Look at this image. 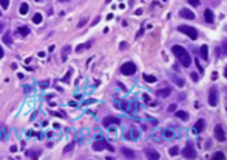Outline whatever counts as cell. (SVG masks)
<instances>
[{
    "instance_id": "6da1fadb",
    "label": "cell",
    "mask_w": 227,
    "mask_h": 160,
    "mask_svg": "<svg viewBox=\"0 0 227 160\" xmlns=\"http://www.w3.org/2000/svg\"><path fill=\"white\" fill-rule=\"evenodd\" d=\"M171 51H173V54L178 57V60L181 62V65L184 68H188V66L192 65V58H190V56H188L187 49H184V48L179 46V45H175V46L171 48Z\"/></svg>"
},
{
    "instance_id": "7a4b0ae2",
    "label": "cell",
    "mask_w": 227,
    "mask_h": 160,
    "mask_svg": "<svg viewBox=\"0 0 227 160\" xmlns=\"http://www.w3.org/2000/svg\"><path fill=\"white\" fill-rule=\"evenodd\" d=\"M178 31H179V33H184L186 35H188L192 40H196L198 39V31H196V28H193V26L181 25V26H178Z\"/></svg>"
},
{
    "instance_id": "3957f363",
    "label": "cell",
    "mask_w": 227,
    "mask_h": 160,
    "mask_svg": "<svg viewBox=\"0 0 227 160\" xmlns=\"http://www.w3.org/2000/svg\"><path fill=\"white\" fill-rule=\"evenodd\" d=\"M121 72L124 74V76H133V74L136 72V65H134L133 62L124 63V65L121 66Z\"/></svg>"
},
{
    "instance_id": "277c9868",
    "label": "cell",
    "mask_w": 227,
    "mask_h": 160,
    "mask_svg": "<svg viewBox=\"0 0 227 160\" xmlns=\"http://www.w3.org/2000/svg\"><path fill=\"white\" fill-rule=\"evenodd\" d=\"M209 105L210 106H216L218 105V88L212 86L209 91Z\"/></svg>"
},
{
    "instance_id": "5b68a950",
    "label": "cell",
    "mask_w": 227,
    "mask_h": 160,
    "mask_svg": "<svg viewBox=\"0 0 227 160\" xmlns=\"http://www.w3.org/2000/svg\"><path fill=\"white\" fill-rule=\"evenodd\" d=\"M182 156L186 159H195V157H196V151L193 149L192 143H187V146L184 148V151H182Z\"/></svg>"
},
{
    "instance_id": "8992f818",
    "label": "cell",
    "mask_w": 227,
    "mask_h": 160,
    "mask_svg": "<svg viewBox=\"0 0 227 160\" xmlns=\"http://www.w3.org/2000/svg\"><path fill=\"white\" fill-rule=\"evenodd\" d=\"M93 149L94 151H102V149H110V151H113V146L110 145V143L104 142V140H99V142L93 143Z\"/></svg>"
},
{
    "instance_id": "52a82bcc",
    "label": "cell",
    "mask_w": 227,
    "mask_h": 160,
    "mask_svg": "<svg viewBox=\"0 0 227 160\" xmlns=\"http://www.w3.org/2000/svg\"><path fill=\"white\" fill-rule=\"evenodd\" d=\"M215 137H216V140H219V142H224L226 140V132H224V128L221 126V125H216L215 126Z\"/></svg>"
},
{
    "instance_id": "ba28073f",
    "label": "cell",
    "mask_w": 227,
    "mask_h": 160,
    "mask_svg": "<svg viewBox=\"0 0 227 160\" xmlns=\"http://www.w3.org/2000/svg\"><path fill=\"white\" fill-rule=\"evenodd\" d=\"M204 128H205V120L204 119H198L196 123H195V126H193V132H195V134H201V132L204 131Z\"/></svg>"
},
{
    "instance_id": "9c48e42d",
    "label": "cell",
    "mask_w": 227,
    "mask_h": 160,
    "mask_svg": "<svg viewBox=\"0 0 227 160\" xmlns=\"http://www.w3.org/2000/svg\"><path fill=\"white\" fill-rule=\"evenodd\" d=\"M111 123L119 125V123H121V120H119V119H116V117H105V119L102 120V125H104V126H110Z\"/></svg>"
},
{
    "instance_id": "30bf717a",
    "label": "cell",
    "mask_w": 227,
    "mask_h": 160,
    "mask_svg": "<svg viewBox=\"0 0 227 160\" xmlns=\"http://www.w3.org/2000/svg\"><path fill=\"white\" fill-rule=\"evenodd\" d=\"M179 15H181V17H184V19H188V20H193V19H195V14L190 11V9H187V8L181 9V11H179Z\"/></svg>"
},
{
    "instance_id": "8fae6325",
    "label": "cell",
    "mask_w": 227,
    "mask_h": 160,
    "mask_svg": "<svg viewBox=\"0 0 227 160\" xmlns=\"http://www.w3.org/2000/svg\"><path fill=\"white\" fill-rule=\"evenodd\" d=\"M204 17H205V22H207V23H213V22H215L213 11H212V9H209V8L204 11Z\"/></svg>"
},
{
    "instance_id": "7c38bea8",
    "label": "cell",
    "mask_w": 227,
    "mask_h": 160,
    "mask_svg": "<svg viewBox=\"0 0 227 160\" xmlns=\"http://www.w3.org/2000/svg\"><path fill=\"white\" fill-rule=\"evenodd\" d=\"M145 156H147V159H151V160H158L161 157L159 152L153 151V149H145Z\"/></svg>"
},
{
    "instance_id": "4fadbf2b",
    "label": "cell",
    "mask_w": 227,
    "mask_h": 160,
    "mask_svg": "<svg viewBox=\"0 0 227 160\" xmlns=\"http://www.w3.org/2000/svg\"><path fill=\"white\" fill-rule=\"evenodd\" d=\"M170 79H171L173 82L176 83V86H179V88H182V86H184V83H186V82H184V79L178 77L176 74H170Z\"/></svg>"
},
{
    "instance_id": "5bb4252c",
    "label": "cell",
    "mask_w": 227,
    "mask_h": 160,
    "mask_svg": "<svg viewBox=\"0 0 227 160\" xmlns=\"http://www.w3.org/2000/svg\"><path fill=\"white\" fill-rule=\"evenodd\" d=\"M122 154L125 156L127 159H136V152L133 149H128V148H122Z\"/></svg>"
},
{
    "instance_id": "9a60e30c",
    "label": "cell",
    "mask_w": 227,
    "mask_h": 160,
    "mask_svg": "<svg viewBox=\"0 0 227 160\" xmlns=\"http://www.w3.org/2000/svg\"><path fill=\"white\" fill-rule=\"evenodd\" d=\"M70 52H71V46H70V45H65L63 49H62V62H67Z\"/></svg>"
},
{
    "instance_id": "2e32d148",
    "label": "cell",
    "mask_w": 227,
    "mask_h": 160,
    "mask_svg": "<svg viewBox=\"0 0 227 160\" xmlns=\"http://www.w3.org/2000/svg\"><path fill=\"white\" fill-rule=\"evenodd\" d=\"M156 94H158V97L165 99V97H169V95L171 94V91H170L169 88H165V89H158V93H156Z\"/></svg>"
},
{
    "instance_id": "e0dca14e",
    "label": "cell",
    "mask_w": 227,
    "mask_h": 160,
    "mask_svg": "<svg viewBox=\"0 0 227 160\" xmlns=\"http://www.w3.org/2000/svg\"><path fill=\"white\" fill-rule=\"evenodd\" d=\"M127 137L131 138V140H136V138H139V131L134 129V128H131V129H130V132L127 134Z\"/></svg>"
},
{
    "instance_id": "ac0fdd59",
    "label": "cell",
    "mask_w": 227,
    "mask_h": 160,
    "mask_svg": "<svg viewBox=\"0 0 227 160\" xmlns=\"http://www.w3.org/2000/svg\"><path fill=\"white\" fill-rule=\"evenodd\" d=\"M91 45H93V40H90V42H86V43L77 46V48H76V51H77V52H82L84 49H88V48H91Z\"/></svg>"
},
{
    "instance_id": "d6986e66",
    "label": "cell",
    "mask_w": 227,
    "mask_h": 160,
    "mask_svg": "<svg viewBox=\"0 0 227 160\" xmlns=\"http://www.w3.org/2000/svg\"><path fill=\"white\" fill-rule=\"evenodd\" d=\"M28 11H30V6H28V3H20V8H19V13L22 14V15H25V14H28Z\"/></svg>"
},
{
    "instance_id": "ffe728a7",
    "label": "cell",
    "mask_w": 227,
    "mask_h": 160,
    "mask_svg": "<svg viewBox=\"0 0 227 160\" xmlns=\"http://www.w3.org/2000/svg\"><path fill=\"white\" fill-rule=\"evenodd\" d=\"M175 113H176V117H179L181 120L184 122L188 120V113H186V111H175Z\"/></svg>"
},
{
    "instance_id": "44dd1931",
    "label": "cell",
    "mask_w": 227,
    "mask_h": 160,
    "mask_svg": "<svg viewBox=\"0 0 227 160\" xmlns=\"http://www.w3.org/2000/svg\"><path fill=\"white\" fill-rule=\"evenodd\" d=\"M201 57L204 58V60H209V48H207V45L201 46Z\"/></svg>"
},
{
    "instance_id": "7402d4cb",
    "label": "cell",
    "mask_w": 227,
    "mask_h": 160,
    "mask_svg": "<svg viewBox=\"0 0 227 160\" xmlns=\"http://www.w3.org/2000/svg\"><path fill=\"white\" fill-rule=\"evenodd\" d=\"M17 33H19L20 35H23V37H26V35H28V34H30V28H28V26H20V28L17 29Z\"/></svg>"
},
{
    "instance_id": "603a6c76",
    "label": "cell",
    "mask_w": 227,
    "mask_h": 160,
    "mask_svg": "<svg viewBox=\"0 0 227 160\" xmlns=\"http://www.w3.org/2000/svg\"><path fill=\"white\" fill-rule=\"evenodd\" d=\"M32 23H36V25L42 23V14L40 13H36L34 15H32Z\"/></svg>"
},
{
    "instance_id": "cb8c5ba5",
    "label": "cell",
    "mask_w": 227,
    "mask_h": 160,
    "mask_svg": "<svg viewBox=\"0 0 227 160\" xmlns=\"http://www.w3.org/2000/svg\"><path fill=\"white\" fill-rule=\"evenodd\" d=\"M144 80L147 83H155L156 82V77L155 76H150V74H144Z\"/></svg>"
},
{
    "instance_id": "d4e9b609",
    "label": "cell",
    "mask_w": 227,
    "mask_h": 160,
    "mask_svg": "<svg viewBox=\"0 0 227 160\" xmlns=\"http://www.w3.org/2000/svg\"><path fill=\"white\" fill-rule=\"evenodd\" d=\"M169 154L171 157H175V156H178V154H179V148L178 146H173V148H170V151H169Z\"/></svg>"
},
{
    "instance_id": "484cf974",
    "label": "cell",
    "mask_w": 227,
    "mask_h": 160,
    "mask_svg": "<svg viewBox=\"0 0 227 160\" xmlns=\"http://www.w3.org/2000/svg\"><path fill=\"white\" fill-rule=\"evenodd\" d=\"M73 148H74V142H71V143H68L67 146L63 148V154H68L70 151H73Z\"/></svg>"
},
{
    "instance_id": "4316f807",
    "label": "cell",
    "mask_w": 227,
    "mask_h": 160,
    "mask_svg": "<svg viewBox=\"0 0 227 160\" xmlns=\"http://www.w3.org/2000/svg\"><path fill=\"white\" fill-rule=\"evenodd\" d=\"M3 42H5L6 45L11 46V43H13V39H11V35H9V34H5V35H3Z\"/></svg>"
},
{
    "instance_id": "83f0119b",
    "label": "cell",
    "mask_w": 227,
    "mask_h": 160,
    "mask_svg": "<svg viewBox=\"0 0 227 160\" xmlns=\"http://www.w3.org/2000/svg\"><path fill=\"white\" fill-rule=\"evenodd\" d=\"M218 159H224V152H221V151L215 152L213 154V160H218Z\"/></svg>"
},
{
    "instance_id": "f1b7e54d",
    "label": "cell",
    "mask_w": 227,
    "mask_h": 160,
    "mask_svg": "<svg viewBox=\"0 0 227 160\" xmlns=\"http://www.w3.org/2000/svg\"><path fill=\"white\" fill-rule=\"evenodd\" d=\"M119 106H117V108H121V109H124V111H127V103L125 102H116Z\"/></svg>"
},
{
    "instance_id": "f546056e",
    "label": "cell",
    "mask_w": 227,
    "mask_h": 160,
    "mask_svg": "<svg viewBox=\"0 0 227 160\" xmlns=\"http://www.w3.org/2000/svg\"><path fill=\"white\" fill-rule=\"evenodd\" d=\"M8 5H9V0H0V6L2 8H8Z\"/></svg>"
},
{
    "instance_id": "4dcf8cb0",
    "label": "cell",
    "mask_w": 227,
    "mask_h": 160,
    "mask_svg": "<svg viewBox=\"0 0 227 160\" xmlns=\"http://www.w3.org/2000/svg\"><path fill=\"white\" fill-rule=\"evenodd\" d=\"M188 3H190L192 6H199V3H201V2H199V0H188Z\"/></svg>"
},
{
    "instance_id": "1f68e13d",
    "label": "cell",
    "mask_w": 227,
    "mask_h": 160,
    "mask_svg": "<svg viewBox=\"0 0 227 160\" xmlns=\"http://www.w3.org/2000/svg\"><path fill=\"white\" fill-rule=\"evenodd\" d=\"M86 23V19H82V20H80V22L77 23V26H79V28H82V26Z\"/></svg>"
},
{
    "instance_id": "d6a6232c",
    "label": "cell",
    "mask_w": 227,
    "mask_h": 160,
    "mask_svg": "<svg viewBox=\"0 0 227 160\" xmlns=\"http://www.w3.org/2000/svg\"><path fill=\"white\" fill-rule=\"evenodd\" d=\"M70 76H71V71H68V72H67V76L63 77V82H68V80H70Z\"/></svg>"
},
{
    "instance_id": "836d02e7",
    "label": "cell",
    "mask_w": 227,
    "mask_h": 160,
    "mask_svg": "<svg viewBox=\"0 0 227 160\" xmlns=\"http://www.w3.org/2000/svg\"><path fill=\"white\" fill-rule=\"evenodd\" d=\"M169 111H170V113H175V111H176V105H170L169 106Z\"/></svg>"
},
{
    "instance_id": "e575fe53",
    "label": "cell",
    "mask_w": 227,
    "mask_h": 160,
    "mask_svg": "<svg viewBox=\"0 0 227 160\" xmlns=\"http://www.w3.org/2000/svg\"><path fill=\"white\" fill-rule=\"evenodd\" d=\"M164 134H165V137H171V136H173V132H171L170 129H165V132H164Z\"/></svg>"
},
{
    "instance_id": "d590c367",
    "label": "cell",
    "mask_w": 227,
    "mask_h": 160,
    "mask_svg": "<svg viewBox=\"0 0 227 160\" xmlns=\"http://www.w3.org/2000/svg\"><path fill=\"white\" fill-rule=\"evenodd\" d=\"M192 79L195 80V82H198V76H196V74H195V72H192Z\"/></svg>"
},
{
    "instance_id": "8d00e7d4",
    "label": "cell",
    "mask_w": 227,
    "mask_h": 160,
    "mask_svg": "<svg viewBox=\"0 0 227 160\" xmlns=\"http://www.w3.org/2000/svg\"><path fill=\"white\" fill-rule=\"evenodd\" d=\"M210 146H212V142L207 140V142H205V148H210Z\"/></svg>"
},
{
    "instance_id": "74e56055",
    "label": "cell",
    "mask_w": 227,
    "mask_h": 160,
    "mask_svg": "<svg viewBox=\"0 0 227 160\" xmlns=\"http://www.w3.org/2000/svg\"><path fill=\"white\" fill-rule=\"evenodd\" d=\"M125 48H127V43H125V42H122V43H121V49H125Z\"/></svg>"
},
{
    "instance_id": "f35d334b",
    "label": "cell",
    "mask_w": 227,
    "mask_h": 160,
    "mask_svg": "<svg viewBox=\"0 0 227 160\" xmlns=\"http://www.w3.org/2000/svg\"><path fill=\"white\" fill-rule=\"evenodd\" d=\"M2 57H3V48L0 46V58H2Z\"/></svg>"
},
{
    "instance_id": "ab89813d",
    "label": "cell",
    "mask_w": 227,
    "mask_h": 160,
    "mask_svg": "<svg viewBox=\"0 0 227 160\" xmlns=\"http://www.w3.org/2000/svg\"><path fill=\"white\" fill-rule=\"evenodd\" d=\"M34 2H43V0H34Z\"/></svg>"
}]
</instances>
